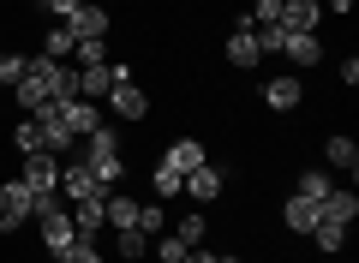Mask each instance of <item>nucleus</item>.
Masks as SVG:
<instances>
[{
    "label": "nucleus",
    "instance_id": "nucleus-1",
    "mask_svg": "<svg viewBox=\"0 0 359 263\" xmlns=\"http://www.w3.org/2000/svg\"><path fill=\"white\" fill-rule=\"evenodd\" d=\"M78 162H84L90 174H96V186H102V191H114L120 180H126V156H120V132L96 126V132L84 138V156H78Z\"/></svg>",
    "mask_w": 359,
    "mask_h": 263
},
{
    "label": "nucleus",
    "instance_id": "nucleus-2",
    "mask_svg": "<svg viewBox=\"0 0 359 263\" xmlns=\"http://www.w3.org/2000/svg\"><path fill=\"white\" fill-rule=\"evenodd\" d=\"M30 222V186L25 180H6L0 186V234H18Z\"/></svg>",
    "mask_w": 359,
    "mask_h": 263
},
{
    "label": "nucleus",
    "instance_id": "nucleus-3",
    "mask_svg": "<svg viewBox=\"0 0 359 263\" xmlns=\"http://www.w3.org/2000/svg\"><path fill=\"white\" fill-rule=\"evenodd\" d=\"M60 126H66V138L84 144L96 126H102V102H60Z\"/></svg>",
    "mask_w": 359,
    "mask_h": 263
},
{
    "label": "nucleus",
    "instance_id": "nucleus-4",
    "mask_svg": "<svg viewBox=\"0 0 359 263\" xmlns=\"http://www.w3.org/2000/svg\"><path fill=\"white\" fill-rule=\"evenodd\" d=\"M36 227H42V245H48V257H60V251L78 239V227H72V203H60L54 215H36Z\"/></svg>",
    "mask_w": 359,
    "mask_h": 263
},
{
    "label": "nucleus",
    "instance_id": "nucleus-5",
    "mask_svg": "<svg viewBox=\"0 0 359 263\" xmlns=\"http://www.w3.org/2000/svg\"><path fill=\"white\" fill-rule=\"evenodd\" d=\"M18 180H25L30 191H60V156H48V150L25 156V168H18Z\"/></svg>",
    "mask_w": 359,
    "mask_h": 263
},
{
    "label": "nucleus",
    "instance_id": "nucleus-6",
    "mask_svg": "<svg viewBox=\"0 0 359 263\" xmlns=\"http://www.w3.org/2000/svg\"><path fill=\"white\" fill-rule=\"evenodd\" d=\"M60 198L66 203H84V198H108V191L96 186V174H90L84 162H60Z\"/></svg>",
    "mask_w": 359,
    "mask_h": 263
},
{
    "label": "nucleus",
    "instance_id": "nucleus-7",
    "mask_svg": "<svg viewBox=\"0 0 359 263\" xmlns=\"http://www.w3.org/2000/svg\"><path fill=\"white\" fill-rule=\"evenodd\" d=\"M222 54H228V66H233V72H257V60H264V54H257V30L245 25V18H240V25H233V36H228V48H222Z\"/></svg>",
    "mask_w": 359,
    "mask_h": 263
},
{
    "label": "nucleus",
    "instance_id": "nucleus-8",
    "mask_svg": "<svg viewBox=\"0 0 359 263\" xmlns=\"http://www.w3.org/2000/svg\"><path fill=\"white\" fill-rule=\"evenodd\" d=\"M299 102H306V84H299L294 72H282V78H269V84H264V108L269 114H294Z\"/></svg>",
    "mask_w": 359,
    "mask_h": 263
},
{
    "label": "nucleus",
    "instance_id": "nucleus-9",
    "mask_svg": "<svg viewBox=\"0 0 359 263\" xmlns=\"http://www.w3.org/2000/svg\"><path fill=\"white\" fill-rule=\"evenodd\" d=\"M222 186H228V174L204 162V168H192V174H186V186H180V191H186V198L204 210V203H216V198H222Z\"/></svg>",
    "mask_w": 359,
    "mask_h": 263
},
{
    "label": "nucleus",
    "instance_id": "nucleus-10",
    "mask_svg": "<svg viewBox=\"0 0 359 263\" xmlns=\"http://www.w3.org/2000/svg\"><path fill=\"white\" fill-rule=\"evenodd\" d=\"M282 54L299 66V72H306V66L323 60V42H318V30H287V36H282Z\"/></svg>",
    "mask_w": 359,
    "mask_h": 263
},
{
    "label": "nucleus",
    "instance_id": "nucleus-11",
    "mask_svg": "<svg viewBox=\"0 0 359 263\" xmlns=\"http://www.w3.org/2000/svg\"><path fill=\"white\" fill-rule=\"evenodd\" d=\"M72 227H78V239H102V227H108V210H102V198H84V203H72Z\"/></svg>",
    "mask_w": 359,
    "mask_h": 263
},
{
    "label": "nucleus",
    "instance_id": "nucleus-12",
    "mask_svg": "<svg viewBox=\"0 0 359 263\" xmlns=\"http://www.w3.org/2000/svg\"><path fill=\"white\" fill-rule=\"evenodd\" d=\"M108 108H114L120 120H144V114H150V96H144L138 84H114L108 90Z\"/></svg>",
    "mask_w": 359,
    "mask_h": 263
},
{
    "label": "nucleus",
    "instance_id": "nucleus-13",
    "mask_svg": "<svg viewBox=\"0 0 359 263\" xmlns=\"http://www.w3.org/2000/svg\"><path fill=\"white\" fill-rule=\"evenodd\" d=\"M108 90H114L108 66H78V102H108Z\"/></svg>",
    "mask_w": 359,
    "mask_h": 263
},
{
    "label": "nucleus",
    "instance_id": "nucleus-14",
    "mask_svg": "<svg viewBox=\"0 0 359 263\" xmlns=\"http://www.w3.org/2000/svg\"><path fill=\"white\" fill-rule=\"evenodd\" d=\"M318 25H323L318 0H282V30H318Z\"/></svg>",
    "mask_w": 359,
    "mask_h": 263
},
{
    "label": "nucleus",
    "instance_id": "nucleus-15",
    "mask_svg": "<svg viewBox=\"0 0 359 263\" xmlns=\"http://www.w3.org/2000/svg\"><path fill=\"white\" fill-rule=\"evenodd\" d=\"M318 210H323V222H341V227H353V215H359V198H353L347 186H330V198H323Z\"/></svg>",
    "mask_w": 359,
    "mask_h": 263
},
{
    "label": "nucleus",
    "instance_id": "nucleus-16",
    "mask_svg": "<svg viewBox=\"0 0 359 263\" xmlns=\"http://www.w3.org/2000/svg\"><path fill=\"white\" fill-rule=\"evenodd\" d=\"M162 162L174 168V174H192V168H204V144H198V138H174Z\"/></svg>",
    "mask_w": 359,
    "mask_h": 263
},
{
    "label": "nucleus",
    "instance_id": "nucleus-17",
    "mask_svg": "<svg viewBox=\"0 0 359 263\" xmlns=\"http://www.w3.org/2000/svg\"><path fill=\"white\" fill-rule=\"evenodd\" d=\"M282 222L294 227V234H311V227L323 222V210H318L311 198H299V191H294V198H287V210H282Z\"/></svg>",
    "mask_w": 359,
    "mask_h": 263
},
{
    "label": "nucleus",
    "instance_id": "nucleus-18",
    "mask_svg": "<svg viewBox=\"0 0 359 263\" xmlns=\"http://www.w3.org/2000/svg\"><path fill=\"white\" fill-rule=\"evenodd\" d=\"M66 25H72V36H108V6H90V0H84Z\"/></svg>",
    "mask_w": 359,
    "mask_h": 263
},
{
    "label": "nucleus",
    "instance_id": "nucleus-19",
    "mask_svg": "<svg viewBox=\"0 0 359 263\" xmlns=\"http://www.w3.org/2000/svg\"><path fill=\"white\" fill-rule=\"evenodd\" d=\"M323 156H330V168H341V174H359V144L347 138V132H335V138L323 144Z\"/></svg>",
    "mask_w": 359,
    "mask_h": 263
},
{
    "label": "nucleus",
    "instance_id": "nucleus-20",
    "mask_svg": "<svg viewBox=\"0 0 359 263\" xmlns=\"http://www.w3.org/2000/svg\"><path fill=\"white\" fill-rule=\"evenodd\" d=\"M311 245H318L323 257H341V251H347V227L341 222H318V227H311Z\"/></svg>",
    "mask_w": 359,
    "mask_h": 263
},
{
    "label": "nucleus",
    "instance_id": "nucleus-21",
    "mask_svg": "<svg viewBox=\"0 0 359 263\" xmlns=\"http://www.w3.org/2000/svg\"><path fill=\"white\" fill-rule=\"evenodd\" d=\"M168 227H174V222H168V210H162V198H150V203H138V234H144V239H162Z\"/></svg>",
    "mask_w": 359,
    "mask_h": 263
},
{
    "label": "nucleus",
    "instance_id": "nucleus-22",
    "mask_svg": "<svg viewBox=\"0 0 359 263\" xmlns=\"http://www.w3.org/2000/svg\"><path fill=\"white\" fill-rule=\"evenodd\" d=\"M13 150L18 156H36L42 150V126L30 120V114H18V120H13Z\"/></svg>",
    "mask_w": 359,
    "mask_h": 263
},
{
    "label": "nucleus",
    "instance_id": "nucleus-23",
    "mask_svg": "<svg viewBox=\"0 0 359 263\" xmlns=\"http://www.w3.org/2000/svg\"><path fill=\"white\" fill-rule=\"evenodd\" d=\"M102 210H108V222H114V234H120V227H138V198H120V191H108Z\"/></svg>",
    "mask_w": 359,
    "mask_h": 263
},
{
    "label": "nucleus",
    "instance_id": "nucleus-24",
    "mask_svg": "<svg viewBox=\"0 0 359 263\" xmlns=\"http://www.w3.org/2000/svg\"><path fill=\"white\" fill-rule=\"evenodd\" d=\"M72 48H78L72 25H54L48 36H42V54H48V60H72Z\"/></svg>",
    "mask_w": 359,
    "mask_h": 263
},
{
    "label": "nucleus",
    "instance_id": "nucleus-25",
    "mask_svg": "<svg viewBox=\"0 0 359 263\" xmlns=\"http://www.w3.org/2000/svg\"><path fill=\"white\" fill-rule=\"evenodd\" d=\"M204 234H210L204 210H192V215H180V222H174V239H180V245H204Z\"/></svg>",
    "mask_w": 359,
    "mask_h": 263
},
{
    "label": "nucleus",
    "instance_id": "nucleus-26",
    "mask_svg": "<svg viewBox=\"0 0 359 263\" xmlns=\"http://www.w3.org/2000/svg\"><path fill=\"white\" fill-rule=\"evenodd\" d=\"M72 60H78V66H108V36H78Z\"/></svg>",
    "mask_w": 359,
    "mask_h": 263
},
{
    "label": "nucleus",
    "instance_id": "nucleus-27",
    "mask_svg": "<svg viewBox=\"0 0 359 263\" xmlns=\"http://www.w3.org/2000/svg\"><path fill=\"white\" fill-rule=\"evenodd\" d=\"M330 186H335V180L323 174V168H306V174H299V198H311V203L330 198Z\"/></svg>",
    "mask_w": 359,
    "mask_h": 263
},
{
    "label": "nucleus",
    "instance_id": "nucleus-28",
    "mask_svg": "<svg viewBox=\"0 0 359 263\" xmlns=\"http://www.w3.org/2000/svg\"><path fill=\"white\" fill-rule=\"evenodd\" d=\"M150 186H156V198H180V186H186V174H174V168H168V162H156V174H150Z\"/></svg>",
    "mask_w": 359,
    "mask_h": 263
},
{
    "label": "nucleus",
    "instance_id": "nucleus-29",
    "mask_svg": "<svg viewBox=\"0 0 359 263\" xmlns=\"http://www.w3.org/2000/svg\"><path fill=\"white\" fill-rule=\"evenodd\" d=\"M114 251H120V257H126V263H138L144 251H150V239H144L138 227H120V234H114Z\"/></svg>",
    "mask_w": 359,
    "mask_h": 263
},
{
    "label": "nucleus",
    "instance_id": "nucleus-30",
    "mask_svg": "<svg viewBox=\"0 0 359 263\" xmlns=\"http://www.w3.org/2000/svg\"><path fill=\"white\" fill-rule=\"evenodd\" d=\"M54 263H102V251L90 245V239H72V245H66V251H60Z\"/></svg>",
    "mask_w": 359,
    "mask_h": 263
},
{
    "label": "nucleus",
    "instance_id": "nucleus-31",
    "mask_svg": "<svg viewBox=\"0 0 359 263\" xmlns=\"http://www.w3.org/2000/svg\"><path fill=\"white\" fill-rule=\"evenodd\" d=\"M18 72H25V54H6V48H0V84L13 90V84H18Z\"/></svg>",
    "mask_w": 359,
    "mask_h": 263
},
{
    "label": "nucleus",
    "instance_id": "nucleus-32",
    "mask_svg": "<svg viewBox=\"0 0 359 263\" xmlns=\"http://www.w3.org/2000/svg\"><path fill=\"white\" fill-rule=\"evenodd\" d=\"M186 251H192V245H180L174 234H162V239H156V257H162V263H180Z\"/></svg>",
    "mask_w": 359,
    "mask_h": 263
},
{
    "label": "nucleus",
    "instance_id": "nucleus-33",
    "mask_svg": "<svg viewBox=\"0 0 359 263\" xmlns=\"http://www.w3.org/2000/svg\"><path fill=\"white\" fill-rule=\"evenodd\" d=\"M36 6H42L48 18H60V25H66V18H72L78 6H84V0H36Z\"/></svg>",
    "mask_w": 359,
    "mask_h": 263
},
{
    "label": "nucleus",
    "instance_id": "nucleus-34",
    "mask_svg": "<svg viewBox=\"0 0 359 263\" xmlns=\"http://www.w3.org/2000/svg\"><path fill=\"white\" fill-rule=\"evenodd\" d=\"M282 36H287L282 25H276V30H257V54H282Z\"/></svg>",
    "mask_w": 359,
    "mask_h": 263
},
{
    "label": "nucleus",
    "instance_id": "nucleus-35",
    "mask_svg": "<svg viewBox=\"0 0 359 263\" xmlns=\"http://www.w3.org/2000/svg\"><path fill=\"white\" fill-rule=\"evenodd\" d=\"M180 263H216V251H204V245H192V251H186V257H180Z\"/></svg>",
    "mask_w": 359,
    "mask_h": 263
},
{
    "label": "nucleus",
    "instance_id": "nucleus-36",
    "mask_svg": "<svg viewBox=\"0 0 359 263\" xmlns=\"http://www.w3.org/2000/svg\"><path fill=\"white\" fill-rule=\"evenodd\" d=\"M353 6H359V0H330V13H341V18L353 13Z\"/></svg>",
    "mask_w": 359,
    "mask_h": 263
}]
</instances>
